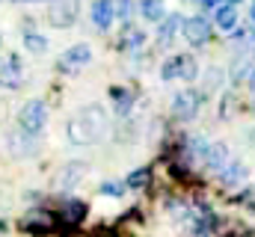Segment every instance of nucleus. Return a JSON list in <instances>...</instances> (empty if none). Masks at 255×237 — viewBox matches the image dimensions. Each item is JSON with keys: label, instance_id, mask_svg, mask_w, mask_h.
Listing matches in <instances>:
<instances>
[{"label": "nucleus", "instance_id": "1", "mask_svg": "<svg viewBox=\"0 0 255 237\" xmlns=\"http://www.w3.org/2000/svg\"><path fill=\"white\" fill-rule=\"evenodd\" d=\"M110 130V121H107V113L92 104V107H83L77 118L68 121V142L74 145H89V142H101Z\"/></svg>", "mask_w": 255, "mask_h": 237}, {"label": "nucleus", "instance_id": "2", "mask_svg": "<svg viewBox=\"0 0 255 237\" xmlns=\"http://www.w3.org/2000/svg\"><path fill=\"white\" fill-rule=\"evenodd\" d=\"M45 121H48V107H45L42 98H33L18 110V130H24L30 136H36L45 127Z\"/></svg>", "mask_w": 255, "mask_h": 237}, {"label": "nucleus", "instance_id": "3", "mask_svg": "<svg viewBox=\"0 0 255 237\" xmlns=\"http://www.w3.org/2000/svg\"><path fill=\"white\" fill-rule=\"evenodd\" d=\"M77 12H80V0H51L48 21H51V27L65 30V27H71L77 21Z\"/></svg>", "mask_w": 255, "mask_h": 237}, {"label": "nucleus", "instance_id": "4", "mask_svg": "<svg viewBox=\"0 0 255 237\" xmlns=\"http://www.w3.org/2000/svg\"><path fill=\"white\" fill-rule=\"evenodd\" d=\"M181 33H184V39L190 42V45H205L208 39H211V24H208V18H202V15H193V18H184L181 21Z\"/></svg>", "mask_w": 255, "mask_h": 237}, {"label": "nucleus", "instance_id": "5", "mask_svg": "<svg viewBox=\"0 0 255 237\" xmlns=\"http://www.w3.org/2000/svg\"><path fill=\"white\" fill-rule=\"evenodd\" d=\"M202 95L199 92H178L175 98H172V116L181 118V121H190L196 113H199V107H202V101H199Z\"/></svg>", "mask_w": 255, "mask_h": 237}, {"label": "nucleus", "instance_id": "6", "mask_svg": "<svg viewBox=\"0 0 255 237\" xmlns=\"http://www.w3.org/2000/svg\"><path fill=\"white\" fill-rule=\"evenodd\" d=\"M86 172H89V163H83V160H68L63 166V172H60V178H57V187H60V190H74V187L86 178Z\"/></svg>", "mask_w": 255, "mask_h": 237}, {"label": "nucleus", "instance_id": "7", "mask_svg": "<svg viewBox=\"0 0 255 237\" xmlns=\"http://www.w3.org/2000/svg\"><path fill=\"white\" fill-rule=\"evenodd\" d=\"M21 229L30 232V235H54V232H60V226H57V220L51 214H30L21 223Z\"/></svg>", "mask_w": 255, "mask_h": 237}, {"label": "nucleus", "instance_id": "8", "mask_svg": "<svg viewBox=\"0 0 255 237\" xmlns=\"http://www.w3.org/2000/svg\"><path fill=\"white\" fill-rule=\"evenodd\" d=\"M202 160L208 169H223L229 163V145L226 142H214V145H205L202 151Z\"/></svg>", "mask_w": 255, "mask_h": 237}, {"label": "nucleus", "instance_id": "9", "mask_svg": "<svg viewBox=\"0 0 255 237\" xmlns=\"http://www.w3.org/2000/svg\"><path fill=\"white\" fill-rule=\"evenodd\" d=\"M0 86H6V89H18L21 86V62H18V57H9L3 62V68H0Z\"/></svg>", "mask_w": 255, "mask_h": 237}, {"label": "nucleus", "instance_id": "10", "mask_svg": "<svg viewBox=\"0 0 255 237\" xmlns=\"http://www.w3.org/2000/svg\"><path fill=\"white\" fill-rule=\"evenodd\" d=\"M9 145H12V154H18V157H30V154H36V139H33L30 133H24V130L9 133Z\"/></svg>", "mask_w": 255, "mask_h": 237}, {"label": "nucleus", "instance_id": "11", "mask_svg": "<svg viewBox=\"0 0 255 237\" xmlns=\"http://www.w3.org/2000/svg\"><path fill=\"white\" fill-rule=\"evenodd\" d=\"M92 59V48L89 45H71L68 51H65V57H63V68H77V65H86Z\"/></svg>", "mask_w": 255, "mask_h": 237}, {"label": "nucleus", "instance_id": "12", "mask_svg": "<svg viewBox=\"0 0 255 237\" xmlns=\"http://www.w3.org/2000/svg\"><path fill=\"white\" fill-rule=\"evenodd\" d=\"M89 15H92V24H95L98 30H110V27H113V12H110L107 0H95L92 9H89Z\"/></svg>", "mask_w": 255, "mask_h": 237}, {"label": "nucleus", "instance_id": "13", "mask_svg": "<svg viewBox=\"0 0 255 237\" xmlns=\"http://www.w3.org/2000/svg\"><path fill=\"white\" fill-rule=\"evenodd\" d=\"M110 98H113V110L119 116H128L133 110V95L128 89H122V86H110Z\"/></svg>", "mask_w": 255, "mask_h": 237}, {"label": "nucleus", "instance_id": "14", "mask_svg": "<svg viewBox=\"0 0 255 237\" xmlns=\"http://www.w3.org/2000/svg\"><path fill=\"white\" fill-rule=\"evenodd\" d=\"M181 30V15H166L160 21V30H157V42L160 45H169L175 39V33Z\"/></svg>", "mask_w": 255, "mask_h": 237}, {"label": "nucleus", "instance_id": "15", "mask_svg": "<svg viewBox=\"0 0 255 237\" xmlns=\"http://www.w3.org/2000/svg\"><path fill=\"white\" fill-rule=\"evenodd\" d=\"M83 217H86V205H83V202H77V199H65V205H63V223H68V226H77V223H83Z\"/></svg>", "mask_w": 255, "mask_h": 237}, {"label": "nucleus", "instance_id": "16", "mask_svg": "<svg viewBox=\"0 0 255 237\" xmlns=\"http://www.w3.org/2000/svg\"><path fill=\"white\" fill-rule=\"evenodd\" d=\"M139 12H142L145 21H154V24H160V21L166 18L163 0H139Z\"/></svg>", "mask_w": 255, "mask_h": 237}, {"label": "nucleus", "instance_id": "17", "mask_svg": "<svg viewBox=\"0 0 255 237\" xmlns=\"http://www.w3.org/2000/svg\"><path fill=\"white\" fill-rule=\"evenodd\" d=\"M217 24H220L226 33H232V30L238 27V9H235L232 3H223V6L217 9Z\"/></svg>", "mask_w": 255, "mask_h": 237}, {"label": "nucleus", "instance_id": "18", "mask_svg": "<svg viewBox=\"0 0 255 237\" xmlns=\"http://www.w3.org/2000/svg\"><path fill=\"white\" fill-rule=\"evenodd\" d=\"M244 178H247V166H244L241 160L223 166V184H226V187H235V184H241Z\"/></svg>", "mask_w": 255, "mask_h": 237}, {"label": "nucleus", "instance_id": "19", "mask_svg": "<svg viewBox=\"0 0 255 237\" xmlns=\"http://www.w3.org/2000/svg\"><path fill=\"white\" fill-rule=\"evenodd\" d=\"M178 77H181V80H196V77H199V65H196V59H193L190 54L178 57Z\"/></svg>", "mask_w": 255, "mask_h": 237}, {"label": "nucleus", "instance_id": "20", "mask_svg": "<svg viewBox=\"0 0 255 237\" xmlns=\"http://www.w3.org/2000/svg\"><path fill=\"white\" fill-rule=\"evenodd\" d=\"M24 48L30 54H45L48 51V39L42 33H24Z\"/></svg>", "mask_w": 255, "mask_h": 237}, {"label": "nucleus", "instance_id": "21", "mask_svg": "<svg viewBox=\"0 0 255 237\" xmlns=\"http://www.w3.org/2000/svg\"><path fill=\"white\" fill-rule=\"evenodd\" d=\"M107 6H110L113 18H128L133 9V0H107Z\"/></svg>", "mask_w": 255, "mask_h": 237}, {"label": "nucleus", "instance_id": "22", "mask_svg": "<svg viewBox=\"0 0 255 237\" xmlns=\"http://www.w3.org/2000/svg\"><path fill=\"white\" fill-rule=\"evenodd\" d=\"M148 178H151V172L142 166V169H133L130 175H128V187H133V190H142L145 184H148Z\"/></svg>", "mask_w": 255, "mask_h": 237}, {"label": "nucleus", "instance_id": "23", "mask_svg": "<svg viewBox=\"0 0 255 237\" xmlns=\"http://www.w3.org/2000/svg\"><path fill=\"white\" fill-rule=\"evenodd\" d=\"M122 193H125V184H122V181H104V184H101V196L119 199Z\"/></svg>", "mask_w": 255, "mask_h": 237}, {"label": "nucleus", "instance_id": "24", "mask_svg": "<svg viewBox=\"0 0 255 237\" xmlns=\"http://www.w3.org/2000/svg\"><path fill=\"white\" fill-rule=\"evenodd\" d=\"M145 42V36H142V30H128L125 42H122V51H130V48H139Z\"/></svg>", "mask_w": 255, "mask_h": 237}, {"label": "nucleus", "instance_id": "25", "mask_svg": "<svg viewBox=\"0 0 255 237\" xmlns=\"http://www.w3.org/2000/svg\"><path fill=\"white\" fill-rule=\"evenodd\" d=\"M160 77H163V80H175V77H178V57L166 59V62L160 65Z\"/></svg>", "mask_w": 255, "mask_h": 237}, {"label": "nucleus", "instance_id": "26", "mask_svg": "<svg viewBox=\"0 0 255 237\" xmlns=\"http://www.w3.org/2000/svg\"><path fill=\"white\" fill-rule=\"evenodd\" d=\"M220 83H223V71L220 68H211L208 77H205V89H217Z\"/></svg>", "mask_w": 255, "mask_h": 237}, {"label": "nucleus", "instance_id": "27", "mask_svg": "<svg viewBox=\"0 0 255 237\" xmlns=\"http://www.w3.org/2000/svg\"><path fill=\"white\" fill-rule=\"evenodd\" d=\"M196 3H199L202 9H220V6H223L226 0H196Z\"/></svg>", "mask_w": 255, "mask_h": 237}, {"label": "nucleus", "instance_id": "28", "mask_svg": "<svg viewBox=\"0 0 255 237\" xmlns=\"http://www.w3.org/2000/svg\"><path fill=\"white\" fill-rule=\"evenodd\" d=\"M247 77H250V86H253V92H255V65L250 68V74H247Z\"/></svg>", "mask_w": 255, "mask_h": 237}, {"label": "nucleus", "instance_id": "29", "mask_svg": "<svg viewBox=\"0 0 255 237\" xmlns=\"http://www.w3.org/2000/svg\"><path fill=\"white\" fill-rule=\"evenodd\" d=\"M250 15H253V24H255V0H253V9H250Z\"/></svg>", "mask_w": 255, "mask_h": 237}, {"label": "nucleus", "instance_id": "30", "mask_svg": "<svg viewBox=\"0 0 255 237\" xmlns=\"http://www.w3.org/2000/svg\"><path fill=\"white\" fill-rule=\"evenodd\" d=\"M15 3H33V0H15Z\"/></svg>", "mask_w": 255, "mask_h": 237}, {"label": "nucleus", "instance_id": "31", "mask_svg": "<svg viewBox=\"0 0 255 237\" xmlns=\"http://www.w3.org/2000/svg\"><path fill=\"white\" fill-rule=\"evenodd\" d=\"M226 3H232V6H235V3H238V0H226Z\"/></svg>", "mask_w": 255, "mask_h": 237}, {"label": "nucleus", "instance_id": "32", "mask_svg": "<svg viewBox=\"0 0 255 237\" xmlns=\"http://www.w3.org/2000/svg\"><path fill=\"white\" fill-rule=\"evenodd\" d=\"M253 113H255V101H253Z\"/></svg>", "mask_w": 255, "mask_h": 237}]
</instances>
